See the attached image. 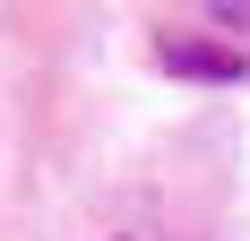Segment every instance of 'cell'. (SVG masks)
Listing matches in <instances>:
<instances>
[{"mask_svg":"<svg viewBox=\"0 0 250 241\" xmlns=\"http://www.w3.org/2000/svg\"><path fill=\"white\" fill-rule=\"evenodd\" d=\"M155 60H164L173 78H250L242 52H225V43H181V35H164V43H155Z\"/></svg>","mask_w":250,"mask_h":241,"instance_id":"1","label":"cell"},{"mask_svg":"<svg viewBox=\"0 0 250 241\" xmlns=\"http://www.w3.org/2000/svg\"><path fill=\"white\" fill-rule=\"evenodd\" d=\"M207 9H225V18H242V26H250V0H207Z\"/></svg>","mask_w":250,"mask_h":241,"instance_id":"2","label":"cell"}]
</instances>
